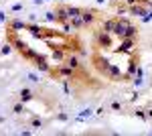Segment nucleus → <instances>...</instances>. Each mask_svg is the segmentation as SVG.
I'll return each instance as SVG.
<instances>
[{
  "mask_svg": "<svg viewBox=\"0 0 152 136\" xmlns=\"http://www.w3.org/2000/svg\"><path fill=\"white\" fill-rule=\"evenodd\" d=\"M37 55H39V53H35L31 47H26L24 51H20V57H23V59H26V61H35V57H37Z\"/></svg>",
  "mask_w": 152,
  "mask_h": 136,
  "instance_id": "obj_18",
  "label": "nucleus"
},
{
  "mask_svg": "<svg viewBox=\"0 0 152 136\" xmlns=\"http://www.w3.org/2000/svg\"><path fill=\"white\" fill-rule=\"evenodd\" d=\"M33 2H35V4H43L45 0H33Z\"/></svg>",
  "mask_w": 152,
  "mask_h": 136,
  "instance_id": "obj_35",
  "label": "nucleus"
},
{
  "mask_svg": "<svg viewBox=\"0 0 152 136\" xmlns=\"http://www.w3.org/2000/svg\"><path fill=\"white\" fill-rule=\"evenodd\" d=\"M146 116H148V120H152V108H150V110H146Z\"/></svg>",
  "mask_w": 152,
  "mask_h": 136,
  "instance_id": "obj_34",
  "label": "nucleus"
},
{
  "mask_svg": "<svg viewBox=\"0 0 152 136\" xmlns=\"http://www.w3.org/2000/svg\"><path fill=\"white\" fill-rule=\"evenodd\" d=\"M112 2H114V4H120V2H124V0H112Z\"/></svg>",
  "mask_w": 152,
  "mask_h": 136,
  "instance_id": "obj_36",
  "label": "nucleus"
},
{
  "mask_svg": "<svg viewBox=\"0 0 152 136\" xmlns=\"http://www.w3.org/2000/svg\"><path fill=\"white\" fill-rule=\"evenodd\" d=\"M26 26H28V24L24 23V21H20V18L10 21V29H12V31H26Z\"/></svg>",
  "mask_w": 152,
  "mask_h": 136,
  "instance_id": "obj_16",
  "label": "nucleus"
},
{
  "mask_svg": "<svg viewBox=\"0 0 152 136\" xmlns=\"http://www.w3.org/2000/svg\"><path fill=\"white\" fill-rule=\"evenodd\" d=\"M91 63H94V67L97 69V71H99L102 75H104L105 71L110 69V65H112V61H110L107 57H104L102 53H95V55L91 57Z\"/></svg>",
  "mask_w": 152,
  "mask_h": 136,
  "instance_id": "obj_3",
  "label": "nucleus"
},
{
  "mask_svg": "<svg viewBox=\"0 0 152 136\" xmlns=\"http://www.w3.org/2000/svg\"><path fill=\"white\" fill-rule=\"evenodd\" d=\"M26 31L33 35L35 39H45V35H47V29H43V26H39V24L31 23L28 26H26Z\"/></svg>",
  "mask_w": 152,
  "mask_h": 136,
  "instance_id": "obj_10",
  "label": "nucleus"
},
{
  "mask_svg": "<svg viewBox=\"0 0 152 136\" xmlns=\"http://www.w3.org/2000/svg\"><path fill=\"white\" fill-rule=\"evenodd\" d=\"M23 10V2H16L14 6H12V12H20Z\"/></svg>",
  "mask_w": 152,
  "mask_h": 136,
  "instance_id": "obj_31",
  "label": "nucleus"
},
{
  "mask_svg": "<svg viewBox=\"0 0 152 136\" xmlns=\"http://www.w3.org/2000/svg\"><path fill=\"white\" fill-rule=\"evenodd\" d=\"M104 112H105V108L102 106V108H97V112H95V114H97V116H104Z\"/></svg>",
  "mask_w": 152,
  "mask_h": 136,
  "instance_id": "obj_33",
  "label": "nucleus"
},
{
  "mask_svg": "<svg viewBox=\"0 0 152 136\" xmlns=\"http://www.w3.org/2000/svg\"><path fill=\"white\" fill-rule=\"evenodd\" d=\"M45 18H47L49 23H57V14H55V10H49V12H45Z\"/></svg>",
  "mask_w": 152,
  "mask_h": 136,
  "instance_id": "obj_26",
  "label": "nucleus"
},
{
  "mask_svg": "<svg viewBox=\"0 0 152 136\" xmlns=\"http://www.w3.org/2000/svg\"><path fill=\"white\" fill-rule=\"evenodd\" d=\"M81 10H83V8H79V6H69V21L73 18V16H79Z\"/></svg>",
  "mask_w": 152,
  "mask_h": 136,
  "instance_id": "obj_23",
  "label": "nucleus"
},
{
  "mask_svg": "<svg viewBox=\"0 0 152 136\" xmlns=\"http://www.w3.org/2000/svg\"><path fill=\"white\" fill-rule=\"evenodd\" d=\"M31 126H33V128H43V120H41L39 116H33V118H31Z\"/></svg>",
  "mask_w": 152,
  "mask_h": 136,
  "instance_id": "obj_25",
  "label": "nucleus"
},
{
  "mask_svg": "<svg viewBox=\"0 0 152 136\" xmlns=\"http://www.w3.org/2000/svg\"><path fill=\"white\" fill-rule=\"evenodd\" d=\"M8 43H10L12 47H14V49H16V51H18V53H20V51H24V49H26V43H24L23 39H18V37H16V35H14V31H12V35L10 37H8Z\"/></svg>",
  "mask_w": 152,
  "mask_h": 136,
  "instance_id": "obj_12",
  "label": "nucleus"
},
{
  "mask_svg": "<svg viewBox=\"0 0 152 136\" xmlns=\"http://www.w3.org/2000/svg\"><path fill=\"white\" fill-rule=\"evenodd\" d=\"M134 114H136L140 120H148V116H146V110H140V108H136V110H134Z\"/></svg>",
  "mask_w": 152,
  "mask_h": 136,
  "instance_id": "obj_28",
  "label": "nucleus"
},
{
  "mask_svg": "<svg viewBox=\"0 0 152 136\" xmlns=\"http://www.w3.org/2000/svg\"><path fill=\"white\" fill-rule=\"evenodd\" d=\"M112 37H114V35L112 33H105V31H102V29H99V31H95V47H97V49H112Z\"/></svg>",
  "mask_w": 152,
  "mask_h": 136,
  "instance_id": "obj_1",
  "label": "nucleus"
},
{
  "mask_svg": "<svg viewBox=\"0 0 152 136\" xmlns=\"http://www.w3.org/2000/svg\"><path fill=\"white\" fill-rule=\"evenodd\" d=\"M61 26H63V33H65V35H73V33H75V29H73L71 21H69V23H63Z\"/></svg>",
  "mask_w": 152,
  "mask_h": 136,
  "instance_id": "obj_24",
  "label": "nucleus"
},
{
  "mask_svg": "<svg viewBox=\"0 0 152 136\" xmlns=\"http://www.w3.org/2000/svg\"><path fill=\"white\" fill-rule=\"evenodd\" d=\"M12 112H14V114H18V116H20V114H24V112H26V108H24V102L14 104V106H12Z\"/></svg>",
  "mask_w": 152,
  "mask_h": 136,
  "instance_id": "obj_22",
  "label": "nucleus"
},
{
  "mask_svg": "<svg viewBox=\"0 0 152 136\" xmlns=\"http://www.w3.org/2000/svg\"><path fill=\"white\" fill-rule=\"evenodd\" d=\"M55 75L65 77V79H77V77H79V71H77V69H73V67H69L67 63H57Z\"/></svg>",
  "mask_w": 152,
  "mask_h": 136,
  "instance_id": "obj_2",
  "label": "nucleus"
},
{
  "mask_svg": "<svg viewBox=\"0 0 152 136\" xmlns=\"http://www.w3.org/2000/svg\"><path fill=\"white\" fill-rule=\"evenodd\" d=\"M128 10H130V6H128V4H126V2H120V4H118L116 14H118V16H124V14H126Z\"/></svg>",
  "mask_w": 152,
  "mask_h": 136,
  "instance_id": "obj_21",
  "label": "nucleus"
},
{
  "mask_svg": "<svg viewBox=\"0 0 152 136\" xmlns=\"http://www.w3.org/2000/svg\"><path fill=\"white\" fill-rule=\"evenodd\" d=\"M81 16H83V21H85V24H87V26H91V24L99 18V14H97V10H95V8H83V10H81Z\"/></svg>",
  "mask_w": 152,
  "mask_h": 136,
  "instance_id": "obj_7",
  "label": "nucleus"
},
{
  "mask_svg": "<svg viewBox=\"0 0 152 136\" xmlns=\"http://www.w3.org/2000/svg\"><path fill=\"white\" fill-rule=\"evenodd\" d=\"M12 49H14V47H12L10 43H6V45L0 49V53H2V55H8V53H12Z\"/></svg>",
  "mask_w": 152,
  "mask_h": 136,
  "instance_id": "obj_29",
  "label": "nucleus"
},
{
  "mask_svg": "<svg viewBox=\"0 0 152 136\" xmlns=\"http://www.w3.org/2000/svg\"><path fill=\"white\" fill-rule=\"evenodd\" d=\"M130 16H146L148 14V6L146 4H140V2H136V4H132L128 10Z\"/></svg>",
  "mask_w": 152,
  "mask_h": 136,
  "instance_id": "obj_8",
  "label": "nucleus"
},
{
  "mask_svg": "<svg viewBox=\"0 0 152 136\" xmlns=\"http://www.w3.org/2000/svg\"><path fill=\"white\" fill-rule=\"evenodd\" d=\"M55 14H57V23H69V4H57Z\"/></svg>",
  "mask_w": 152,
  "mask_h": 136,
  "instance_id": "obj_6",
  "label": "nucleus"
},
{
  "mask_svg": "<svg viewBox=\"0 0 152 136\" xmlns=\"http://www.w3.org/2000/svg\"><path fill=\"white\" fill-rule=\"evenodd\" d=\"M57 120H61V122H67V120H69V116H67L65 112H61V114H57Z\"/></svg>",
  "mask_w": 152,
  "mask_h": 136,
  "instance_id": "obj_30",
  "label": "nucleus"
},
{
  "mask_svg": "<svg viewBox=\"0 0 152 136\" xmlns=\"http://www.w3.org/2000/svg\"><path fill=\"white\" fill-rule=\"evenodd\" d=\"M104 77H105V79H110V81H124V73L120 71V67H118V65H114V63H112V65H110V69L104 73Z\"/></svg>",
  "mask_w": 152,
  "mask_h": 136,
  "instance_id": "obj_5",
  "label": "nucleus"
},
{
  "mask_svg": "<svg viewBox=\"0 0 152 136\" xmlns=\"http://www.w3.org/2000/svg\"><path fill=\"white\" fill-rule=\"evenodd\" d=\"M33 63H35V67L39 69V71H43V73H53V69H51V65L47 63V59H45L43 55H37Z\"/></svg>",
  "mask_w": 152,
  "mask_h": 136,
  "instance_id": "obj_9",
  "label": "nucleus"
},
{
  "mask_svg": "<svg viewBox=\"0 0 152 136\" xmlns=\"http://www.w3.org/2000/svg\"><path fill=\"white\" fill-rule=\"evenodd\" d=\"M102 31L105 33H112L114 35V29H116V18H107V21H102V26H99Z\"/></svg>",
  "mask_w": 152,
  "mask_h": 136,
  "instance_id": "obj_15",
  "label": "nucleus"
},
{
  "mask_svg": "<svg viewBox=\"0 0 152 136\" xmlns=\"http://www.w3.org/2000/svg\"><path fill=\"white\" fill-rule=\"evenodd\" d=\"M28 79L33 81V83H39V75L37 73H28Z\"/></svg>",
  "mask_w": 152,
  "mask_h": 136,
  "instance_id": "obj_32",
  "label": "nucleus"
},
{
  "mask_svg": "<svg viewBox=\"0 0 152 136\" xmlns=\"http://www.w3.org/2000/svg\"><path fill=\"white\" fill-rule=\"evenodd\" d=\"M97 4H104V0H97Z\"/></svg>",
  "mask_w": 152,
  "mask_h": 136,
  "instance_id": "obj_38",
  "label": "nucleus"
},
{
  "mask_svg": "<svg viewBox=\"0 0 152 136\" xmlns=\"http://www.w3.org/2000/svg\"><path fill=\"white\" fill-rule=\"evenodd\" d=\"M136 39H120V47H116V53H130V49L134 47Z\"/></svg>",
  "mask_w": 152,
  "mask_h": 136,
  "instance_id": "obj_11",
  "label": "nucleus"
},
{
  "mask_svg": "<svg viewBox=\"0 0 152 136\" xmlns=\"http://www.w3.org/2000/svg\"><path fill=\"white\" fill-rule=\"evenodd\" d=\"M71 24H73V29H75V31H77V29H83V26H87L81 14H79V16H73V18H71Z\"/></svg>",
  "mask_w": 152,
  "mask_h": 136,
  "instance_id": "obj_19",
  "label": "nucleus"
},
{
  "mask_svg": "<svg viewBox=\"0 0 152 136\" xmlns=\"http://www.w3.org/2000/svg\"><path fill=\"white\" fill-rule=\"evenodd\" d=\"M130 21L128 18H124V16H116V29H114V35H116L118 39H124L126 37V29L130 26Z\"/></svg>",
  "mask_w": 152,
  "mask_h": 136,
  "instance_id": "obj_4",
  "label": "nucleus"
},
{
  "mask_svg": "<svg viewBox=\"0 0 152 136\" xmlns=\"http://www.w3.org/2000/svg\"><path fill=\"white\" fill-rule=\"evenodd\" d=\"M33 98H35V93L28 90V87H23V90H20V102L26 104V102H31Z\"/></svg>",
  "mask_w": 152,
  "mask_h": 136,
  "instance_id": "obj_17",
  "label": "nucleus"
},
{
  "mask_svg": "<svg viewBox=\"0 0 152 136\" xmlns=\"http://www.w3.org/2000/svg\"><path fill=\"white\" fill-rule=\"evenodd\" d=\"M148 8H152V0H148Z\"/></svg>",
  "mask_w": 152,
  "mask_h": 136,
  "instance_id": "obj_37",
  "label": "nucleus"
},
{
  "mask_svg": "<svg viewBox=\"0 0 152 136\" xmlns=\"http://www.w3.org/2000/svg\"><path fill=\"white\" fill-rule=\"evenodd\" d=\"M63 63H67V65H69V67H73V69H81V61H79V57L75 55V53H67Z\"/></svg>",
  "mask_w": 152,
  "mask_h": 136,
  "instance_id": "obj_13",
  "label": "nucleus"
},
{
  "mask_svg": "<svg viewBox=\"0 0 152 136\" xmlns=\"http://www.w3.org/2000/svg\"><path fill=\"white\" fill-rule=\"evenodd\" d=\"M122 108H124V104H122V102H118V100L112 102V110H114V112H122Z\"/></svg>",
  "mask_w": 152,
  "mask_h": 136,
  "instance_id": "obj_27",
  "label": "nucleus"
},
{
  "mask_svg": "<svg viewBox=\"0 0 152 136\" xmlns=\"http://www.w3.org/2000/svg\"><path fill=\"white\" fill-rule=\"evenodd\" d=\"M136 37H138V26L130 24L128 29H126V37H124V39H136Z\"/></svg>",
  "mask_w": 152,
  "mask_h": 136,
  "instance_id": "obj_20",
  "label": "nucleus"
},
{
  "mask_svg": "<svg viewBox=\"0 0 152 136\" xmlns=\"http://www.w3.org/2000/svg\"><path fill=\"white\" fill-rule=\"evenodd\" d=\"M150 85H152V81H150Z\"/></svg>",
  "mask_w": 152,
  "mask_h": 136,
  "instance_id": "obj_39",
  "label": "nucleus"
},
{
  "mask_svg": "<svg viewBox=\"0 0 152 136\" xmlns=\"http://www.w3.org/2000/svg\"><path fill=\"white\" fill-rule=\"evenodd\" d=\"M51 51H53L51 57H53V61H55V63H63V61H65V55H67V51H65V49L57 47V49H51Z\"/></svg>",
  "mask_w": 152,
  "mask_h": 136,
  "instance_id": "obj_14",
  "label": "nucleus"
}]
</instances>
